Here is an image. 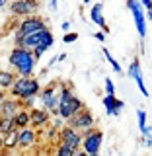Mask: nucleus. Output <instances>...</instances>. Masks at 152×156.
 I'll list each match as a JSON object with an SVG mask.
<instances>
[{
    "label": "nucleus",
    "instance_id": "obj_1",
    "mask_svg": "<svg viewBox=\"0 0 152 156\" xmlns=\"http://www.w3.org/2000/svg\"><path fill=\"white\" fill-rule=\"evenodd\" d=\"M8 65L16 72V76H33L37 61H35V57H33V53L29 51V49L14 45V49L8 55Z\"/></svg>",
    "mask_w": 152,
    "mask_h": 156
},
{
    "label": "nucleus",
    "instance_id": "obj_2",
    "mask_svg": "<svg viewBox=\"0 0 152 156\" xmlns=\"http://www.w3.org/2000/svg\"><path fill=\"white\" fill-rule=\"evenodd\" d=\"M41 92V82L35 76H16L14 84L10 86L8 96L16 100H26V98H37Z\"/></svg>",
    "mask_w": 152,
    "mask_h": 156
},
{
    "label": "nucleus",
    "instance_id": "obj_3",
    "mask_svg": "<svg viewBox=\"0 0 152 156\" xmlns=\"http://www.w3.org/2000/svg\"><path fill=\"white\" fill-rule=\"evenodd\" d=\"M49 27L45 18L39 16V14H31V16H26L22 18L18 22V27H16V33H14V45L19 41V39H23L26 35L29 33H35V31H41V29Z\"/></svg>",
    "mask_w": 152,
    "mask_h": 156
},
{
    "label": "nucleus",
    "instance_id": "obj_4",
    "mask_svg": "<svg viewBox=\"0 0 152 156\" xmlns=\"http://www.w3.org/2000/svg\"><path fill=\"white\" fill-rule=\"evenodd\" d=\"M16 45L18 47H26L29 51H33L37 45H43L45 49H51L55 45V35H53V31L49 27H45V29H41V31L29 33V35H26L23 39H19Z\"/></svg>",
    "mask_w": 152,
    "mask_h": 156
},
{
    "label": "nucleus",
    "instance_id": "obj_5",
    "mask_svg": "<svg viewBox=\"0 0 152 156\" xmlns=\"http://www.w3.org/2000/svg\"><path fill=\"white\" fill-rule=\"evenodd\" d=\"M37 98L41 101V107H45L53 117L58 115V82L41 86V92H39Z\"/></svg>",
    "mask_w": 152,
    "mask_h": 156
},
{
    "label": "nucleus",
    "instance_id": "obj_6",
    "mask_svg": "<svg viewBox=\"0 0 152 156\" xmlns=\"http://www.w3.org/2000/svg\"><path fill=\"white\" fill-rule=\"evenodd\" d=\"M101 144H104V131L97 129V127H92L82 133V146L86 154H96L101 150Z\"/></svg>",
    "mask_w": 152,
    "mask_h": 156
},
{
    "label": "nucleus",
    "instance_id": "obj_7",
    "mask_svg": "<svg viewBox=\"0 0 152 156\" xmlns=\"http://www.w3.org/2000/svg\"><path fill=\"white\" fill-rule=\"evenodd\" d=\"M39 10V0H10L8 2V12L12 18H26L31 14H37Z\"/></svg>",
    "mask_w": 152,
    "mask_h": 156
},
{
    "label": "nucleus",
    "instance_id": "obj_8",
    "mask_svg": "<svg viewBox=\"0 0 152 156\" xmlns=\"http://www.w3.org/2000/svg\"><path fill=\"white\" fill-rule=\"evenodd\" d=\"M57 143L66 144V146H70V148L78 150V148L82 146V133H80V131H76L74 127H70L68 123H65L61 129H58Z\"/></svg>",
    "mask_w": 152,
    "mask_h": 156
},
{
    "label": "nucleus",
    "instance_id": "obj_9",
    "mask_svg": "<svg viewBox=\"0 0 152 156\" xmlns=\"http://www.w3.org/2000/svg\"><path fill=\"white\" fill-rule=\"evenodd\" d=\"M70 127H74L76 131H80V133H84V131L92 129V127H96V117L94 113H92L88 107H84V109H80L76 115H72L70 119L66 121Z\"/></svg>",
    "mask_w": 152,
    "mask_h": 156
},
{
    "label": "nucleus",
    "instance_id": "obj_10",
    "mask_svg": "<svg viewBox=\"0 0 152 156\" xmlns=\"http://www.w3.org/2000/svg\"><path fill=\"white\" fill-rule=\"evenodd\" d=\"M127 8L131 10V14H133L135 26H136V33L144 39L148 27H146V14H144L143 6H140V2H139V0H127Z\"/></svg>",
    "mask_w": 152,
    "mask_h": 156
},
{
    "label": "nucleus",
    "instance_id": "obj_11",
    "mask_svg": "<svg viewBox=\"0 0 152 156\" xmlns=\"http://www.w3.org/2000/svg\"><path fill=\"white\" fill-rule=\"evenodd\" d=\"M86 104L80 100L78 96H70L65 101H58V117H62L65 121H68L72 115H76L80 109H84Z\"/></svg>",
    "mask_w": 152,
    "mask_h": 156
},
{
    "label": "nucleus",
    "instance_id": "obj_12",
    "mask_svg": "<svg viewBox=\"0 0 152 156\" xmlns=\"http://www.w3.org/2000/svg\"><path fill=\"white\" fill-rule=\"evenodd\" d=\"M51 119H53V115L49 113L45 107H31L29 109V127H33L37 131L45 129L51 123Z\"/></svg>",
    "mask_w": 152,
    "mask_h": 156
},
{
    "label": "nucleus",
    "instance_id": "obj_13",
    "mask_svg": "<svg viewBox=\"0 0 152 156\" xmlns=\"http://www.w3.org/2000/svg\"><path fill=\"white\" fill-rule=\"evenodd\" d=\"M101 104L105 107V113L111 115V117H119L121 111H123V107H125V101L119 100L115 94H105L104 100H101Z\"/></svg>",
    "mask_w": 152,
    "mask_h": 156
},
{
    "label": "nucleus",
    "instance_id": "obj_14",
    "mask_svg": "<svg viewBox=\"0 0 152 156\" xmlns=\"http://www.w3.org/2000/svg\"><path fill=\"white\" fill-rule=\"evenodd\" d=\"M127 74H129L133 80L136 82V86H139V90H140V94L148 98L150 96V92H148V88L144 86V80H143V70H140V61L139 58H135L133 62L129 65V70H127Z\"/></svg>",
    "mask_w": 152,
    "mask_h": 156
},
{
    "label": "nucleus",
    "instance_id": "obj_15",
    "mask_svg": "<svg viewBox=\"0 0 152 156\" xmlns=\"http://www.w3.org/2000/svg\"><path fill=\"white\" fill-rule=\"evenodd\" d=\"M37 129L26 127V129H18V148H29L37 143Z\"/></svg>",
    "mask_w": 152,
    "mask_h": 156
},
{
    "label": "nucleus",
    "instance_id": "obj_16",
    "mask_svg": "<svg viewBox=\"0 0 152 156\" xmlns=\"http://www.w3.org/2000/svg\"><path fill=\"white\" fill-rule=\"evenodd\" d=\"M19 109H22V101L12 96H6L0 101V117H14Z\"/></svg>",
    "mask_w": 152,
    "mask_h": 156
},
{
    "label": "nucleus",
    "instance_id": "obj_17",
    "mask_svg": "<svg viewBox=\"0 0 152 156\" xmlns=\"http://www.w3.org/2000/svg\"><path fill=\"white\" fill-rule=\"evenodd\" d=\"M90 20H92V22H94L104 33H109L107 22H105V18H104V4H101V2H96L94 6H92V10H90Z\"/></svg>",
    "mask_w": 152,
    "mask_h": 156
},
{
    "label": "nucleus",
    "instance_id": "obj_18",
    "mask_svg": "<svg viewBox=\"0 0 152 156\" xmlns=\"http://www.w3.org/2000/svg\"><path fill=\"white\" fill-rule=\"evenodd\" d=\"M14 80H16V72L12 68H0V90L8 92L10 86L14 84Z\"/></svg>",
    "mask_w": 152,
    "mask_h": 156
},
{
    "label": "nucleus",
    "instance_id": "obj_19",
    "mask_svg": "<svg viewBox=\"0 0 152 156\" xmlns=\"http://www.w3.org/2000/svg\"><path fill=\"white\" fill-rule=\"evenodd\" d=\"M14 129H18L14 117H0V136H6L8 133H12Z\"/></svg>",
    "mask_w": 152,
    "mask_h": 156
},
{
    "label": "nucleus",
    "instance_id": "obj_20",
    "mask_svg": "<svg viewBox=\"0 0 152 156\" xmlns=\"http://www.w3.org/2000/svg\"><path fill=\"white\" fill-rule=\"evenodd\" d=\"M14 121H16V127L18 129H26L29 127V109H19L16 115H14Z\"/></svg>",
    "mask_w": 152,
    "mask_h": 156
},
{
    "label": "nucleus",
    "instance_id": "obj_21",
    "mask_svg": "<svg viewBox=\"0 0 152 156\" xmlns=\"http://www.w3.org/2000/svg\"><path fill=\"white\" fill-rule=\"evenodd\" d=\"M18 148V129H14L12 133L4 136V150H14Z\"/></svg>",
    "mask_w": 152,
    "mask_h": 156
},
{
    "label": "nucleus",
    "instance_id": "obj_22",
    "mask_svg": "<svg viewBox=\"0 0 152 156\" xmlns=\"http://www.w3.org/2000/svg\"><path fill=\"white\" fill-rule=\"evenodd\" d=\"M104 57L107 58V62L111 65V68L117 72V74H123V68H121V65H119V61H115V57H111V53H109V49H105L104 47Z\"/></svg>",
    "mask_w": 152,
    "mask_h": 156
},
{
    "label": "nucleus",
    "instance_id": "obj_23",
    "mask_svg": "<svg viewBox=\"0 0 152 156\" xmlns=\"http://www.w3.org/2000/svg\"><path fill=\"white\" fill-rule=\"evenodd\" d=\"M72 154H74V148H70V146H66V144H61V143H57L55 156H72Z\"/></svg>",
    "mask_w": 152,
    "mask_h": 156
},
{
    "label": "nucleus",
    "instance_id": "obj_24",
    "mask_svg": "<svg viewBox=\"0 0 152 156\" xmlns=\"http://www.w3.org/2000/svg\"><path fill=\"white\" fill-rule=\"evenodd\" d=\"M136 119H139V129L140 133L146 129V125H148V115H146L144 109H136Z\"/></svg>",
    "mask_w": 152,
    "mask_h": 156
},
{
    "label": "nucleus",
    "instance_id": "obj_25",
    "mask_svg": "<svg viewBox=\"0 0 152 156\" xmlns=\"http://www.w3.org/2000/svg\"><path fill=\"white\" fill-rule=\"evenodd\" d=\"M57 136H58V129H55V127L49 123L45 127V139L47 140H57Z\"/></svg>",
    "mask_w": 152,
    "mask_h": 156
},
{
    "label": "nucleus",
    "instance_id": "obj_26",
    "mask_svg": "<svg viewBox=\"0 0 152 156\" xmlns=\"http://www.w3.org/2000/svg\"><path fill=\"white\" fill-rule=\"evenodd\" d=\"M140 6H143L144 14H146V20H150L152 22V0H139Z\"/></svg>",
    "mask_w": 152,
    "mask_h": 156
},
{
    "label": "nucleus",
    "instance_id": "obj_27",
    "mask_svg": "<svg viewBox=\"0 0 152 156\" xmlns=\"http://www.w3.org/2000/svg\"><path fill=\"white\" fill-rule=\"evenodd\" d=\"M143 140L146 146H152V125H146V129L143 131Z\"/></svg>",
    "mask_w": 152,
    "mask_h": 156
},
{
    "label": "nucleus",
    "instance_id": "obj_28",
    "mask_svg": "<svg viewBox=\"0 0 152 156\" xmlns=\"http://www.w3.org/2000/svg\"><path fill=\"white\" fill-rule=\"evenodd\" d=\"M47 51H49V49H45V47H43V45H37V47L33 49L31 53H33V57H35V61H39V58H41L43 55H45Z\"/></svg>",
    "mask_w": 152,
    "mask_h": 156
},
{
    "label": "nucleus",
    "instance_id": "obj_29",
    "mask_svg": "<svg viewBox=\"0 0 152 156\" xmlns=\"http://www.w3.org/2000/svg\"><path fill=\"white\" fill-rule=\"evenodd\" d=\"M76 39H78V33L76 31H66L65 35H62V41H65V43H74Z\"/></svg>",
    "mask_w": 152,
    "mask_h": 156
},
{
    "label": "nucleus",
    "instance_id": "obj_30",
    "mask_svg": "<svg viewBox=\"0 0 152 156\" xmlns=\"http://www.w3.org/2000/svg\"><path fill=\"white\" fill-rule=\"evenodd\" d=\"M104 84H105V94H115V84H113V80H111L109 76L104 80Z\"/></svg>",
    "mask_w": 152,
    "mask_h": 156
},
{
    "label": "nucleus",
    "instance_id": "obj_31",
    "mask_svg": "<svg viewBox=\"0 0 152 156\" xmlns=\"http://www.w3.org/2000/svg\"><path fill=\"white\" fill-rule=\"evenodd\" d=\"M35 100L37 98H26V100H19V101H22L23 109H31V107H35Z\"/></svg>",
    "mask_w": 152,
    "mask_h": 156
},
{
    "label": "nucleus",
    "instance_id": "obj_32",
    "mask_svg": "<svg viewBox=\"0 0 152 156\" xmlns=\"http://www.w3.org/2000/svg\"><path fill=\"white\" fill-rule=\"evenodd\" d=\"M65 123H66V121L62 119V117H58V115H57V117H53V119H51V125L55 127V129H61V127L65 125Z\"/></svg>",
    "mask_w": 152,
    "mask_h": 156
},
{
    "label": "nucleus",
    "instance_id": "obj_33",
    "mask_svg": "<svg viewBox=\"0 0 152 156\" xmlns=\"http://www.w3.org/2000/svg\"><path fill=\"white\" fill-rule=\"evenodd\" d=\"M105 35H107V33H104V31H96V33H94V37H96L100 43H104V41H105Z\"/></svg>",
    "mask_w": 152,
    "mask_h": 156
},
{
    "label": "nucleus",
    "instance_id": "obj_34",
    "mask_svg": "<svg viewBox=\"0 0 152 156\" xmlns=\"http://www.w3.org/2000/svg\"><path fill=\"white\" fill-rule=\"evenodd\" d=\"M49 8H51L53 12H57L58 10V0H49Z\"/></svg>",
    "mask_w": 152,
    "mask_h": 156
},
{
    "label": "nucleus",
    "instance_id": "obj_35",
    "mask_svg": "<svg viewBox=\"0 0 152 156\" xmlns=\"http://www.w3.org/2000/svg\"><path fill=\"white\" fill-rule=\"evenodd\" d=\"M61 27H62V31H65V33H66V31H70V22H62V23H61Z\"/></svg>",
    "mask_w": 152,
    "mask_h": 156
},
{
    "label": "nucleus",
    "instance_id": "obj_36",
    "mask_svg": "<svg viewBox=\"0 0 152 156\" xmlns=\"http://www.w3.org/2000/svg\"><path fill=\"white\" fill-rule=\"evenodd\" d=\"M66 53H61V55H57V62H62V61H66Z\"/></svg>",
    "mask_w": 152,
    "mask_h": 156
},
{
    "label": "nucleus",
    "instance_id": "obj_37",
    "mask_svg": "<svg viewBox=\"0 0 152 156\" xmlns=\"http://www.w3.org/2000/svg\"><path fill=\"white\" fill-rule=\"evenodd\" d=\"M72 156H88V154H86L82 148H78V150H74V154H72Z\"/></svg>",
    "mask_w": 152,
    "mask_h": 156
},
{
    "label": "nucleus",
    "instance_id": "obj_38",
    "mask_svg": "<svg viewBox=\"0 0 152 156\" xmlns=\"http://www.w3.org/2000/svg\"><path fill=\"white\" fill-rule=\"evenodd\" d=\"M6 6H8V0H0V12H2Z\"/></svg>",
    "mask_w": 152,
    "mask_h": 156
},
{
    "label": "nucleus",
    "instance_id": "obj_39",
    "mask_svg": "<svg viewBox=\"0 0 152 156\" xmlns=\"http://www.w3.org/2000/svg\"><path fill=\"white\" fill-rule=\"evenodd\" d=\"M8 96V92H4V90H0V101H2L4 100V98H6Z\"/></svg>",
    "mask_w": 152,
    "mask_h": 156
},
{
    "label": "nucleus",
    "instance_id": "obj_40",
    "mask_svg": "<svg viewBox=\"0 0 152 156\" xmlns=\"http://www.w3.org/2000/svg\"><path fill=\"white\" fill-rule=\"evenodd\" d=\"M4 148V136H0V150Z\"/></svg>",
    "mask_w": 152,
    "mask_h": 156
},
{
    "label": "nucleus",
    "instance_id": "obj_41",
    "mask_svg": "<svg viewBox=\"0 0 152 156\" xmlns=\"http://www.w3.org/2000/svg\"><path fill=\"white\" fill-rule=\"evenodd\" d=\"M88 156H100V152H96V154H88Z\"/></svg>",
    "mask_w": 152,
    "mask_h": 156
},
{
    "label": "nucleus",
    "instance_id": "obj_42",
    "mask_svg": "<svg viewBox=\"0 0 152 156\" xmlns=\"http://www.w3.org/2000/svg\"><path fill=\"white\" fill-rule=\"evenodd\" d=\"M88 2H92V0H84V4H88Z\"/></svg>",
    "mask_w": 152,
    "mask_h": 156
}]
</instances>
